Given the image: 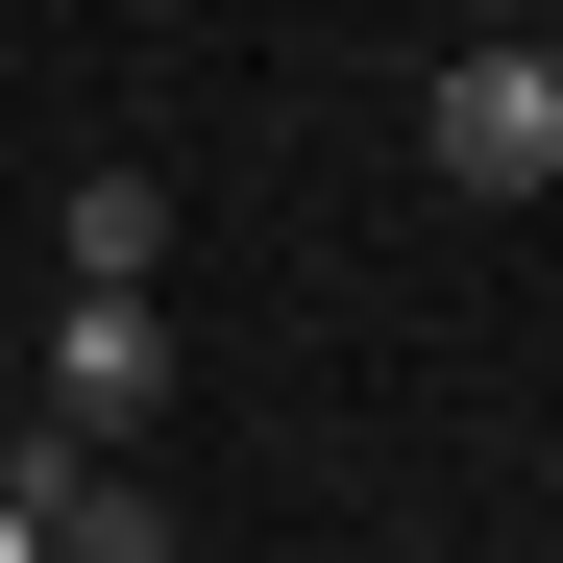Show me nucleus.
<instances>
[{
  "instance_id": "nucleus-1",
  "label": "nucleus",
  "mask_w": 563,
  "mask_h": 563,
  "mask_svg": "<svg viewBox=\"0 0 563 563\" xmlns=\"http://www.w3.org/2000/svg\"><path fill=\"white\" fill-rule=\"evenodd\" d=\"M441 197H539V172H563V49L539 25H490V49H441Z\"/></svg>"
},
{
  "instance_id": "nucleus-2",
  "label": "nucleus",
  "mask_w": 563,
  "mask_h": 563,
  "mask_svg": "<svg viewBox=\"0 0 563 563\" xmlns=\"http://www.w3.org/2000/svg\"><path fill=\"white\" fill-rule=\"evenodd\" d=\"M147 393H172V319H147V295H74V319H49V441H74V465H123Z\"/></svg>"
},
{
  "instance_id": "nucleus-3",
  "label": "nucleus",
  "mask_w": 563,
  "mask_h": 563,
  "mask_svg": "<svg viewBox=\"0 0 563 563\" xmlns=\"http://www.w3.org/2000/svg\"><path fill=\"white\" fill-rule=\"evenodd\" d=\"M0 515H25L49 563H172V490H123V465H74L49 417H25V441H0Z\"/></svg>"
},
{
  "instance_id": "nucleus-4",
  "label": "nucleus",
  "mask_w": 563,
  "mask_h": 563,
  "mask_svg": "<svg viewBox=\"0 0 563 563\" xmlns=\"http://www.w3.org/2000/svg\"><path fill=\"white\" fill-rule=\"evenodd\" d=\"M147 269H172V172L99 147V172H74V295H147Z\"/></svg>"
},
{
  "instance_id": "nucleus-5",
  "label": "nucleus",
  "mask_w": 563,
  "mask_h": 563,
  "mask_svg": "<svg viewBox=\"0 0 563 563\" xmlns=\"http://www.w3.org/2000/svg\"><path fill=\"white\" fill-rule=\"evenodd\" d=\"M490 25H539V0H465V49H490Z\"/></svg>"
},
{
  "instance_id": "nucleus-6",
  "label": "nucleus",
  "mask_w": 563,
  "mask_h": 563,
  "mask_svg": "<svg viewBox=\"0 0 563 563\" xmlns=\"http://www.w3.org/2000/svg\"><path fill=\"white\" fill-rule=\"evenodd\" d=\"M0 563H49V539H25V515H0Z\"/></svg>"
},
{
  "instance_id": "nucleus-7",
  "label": "nucleus",
  "mask_w": 563,
  "mask_h": 563,
  "mask_svg": "<svg viewBox=\"0 0 563 563\" xmlns=\"http://www.w3.org/2000/svg\"><path fill=\"white\" fill-rule=\"evenodd\" d=\"M0 441H25V417H0Z\"/></svg>"
}]
</instances>
